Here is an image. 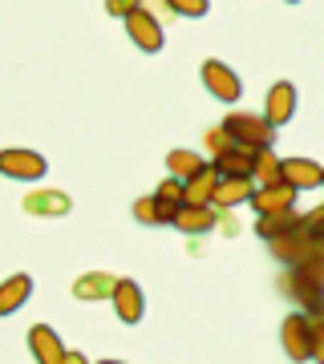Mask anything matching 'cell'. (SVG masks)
<instances>
[{"instance_id":"obj_1","label":"cell","mask_w":324,"mask_h":364,"mask_svg":"<svg viewBox=\"0 0 324 364\" xmlns=\"http://www.w3.org/2000/svg\"><path fill=\"white\" fill-rule=\"evenodd\" d=\"M223 130L231 134V142L247 146V150H259V146L276 142V126L263 114H244V109H235V114L223 117Z\"/></svg>"},{"instance_id":"obj_2","label":"cell","mask_w":324,"mask_h":364,"mask_svg":"<svg viewBox=\"0 0 324 364\" xmlns=\"http://www.w3.org/2000/svg\"><path fill=\"white\" fill-rule=\"evenodd\" d=\"M122 25H126L130 45H138L142 53H162V45H167V28H162V21H158L146 4L130 9V13L122 16Z\"/></svg>"},{"instance_id":"obj_3","label":"cell","mask_w":324,"mask_h":364,"mask_svg":"<svg viewBox=\"0 0 324 364\" xmlns=\"http://www.w3.org/2000/svg\"><path fill=\"white\" fill-rule=\"evenodd\" d=\"M203 85H207V93L223 105H235L244 97V81H239V73H235L227 61H203Z\"/></svg>"},{"instance_id":"obj_4","label":"cell","mask_w":324,"mask_h":364,"mask_svg":"<svg viewBox=\"0 0 324 364\" xmlns=\"http://www.w3.org/2000/svg\"><path fill=\"white\" fill-rule=\"evenodd\" d=\"M0 174L13 182H41L49 174V162L33 150H0Z\"/></svg>"},{"instance_id":"obj_5","label":"cell","mask_w":324,"mask_h":364,"mask_svg":"<svg viewBox=\"0 0 324 364\" xmlns=\"http://www.w3.org/2000/svg\"><path fill=\"white\" fill-rule=\"evenodd\" d=\"M280 178L296 191H316L324 182V166L312 158H280Z\"/></svg>"},{"instance_id":"obj_6","label":"cell","mask_w":324,"mask_h":364,"mask_svg":"<svg viewBox=\"0 0 324 364\" xmlns=\"http://www.w3.org/2000/svg\"><path fill=\"white\" fill-rule=\"evenodd\" d=\"M110 299H114V312L122 324H138L146 312V299H142V287L134 284V279H117L114 291H110Z\"/></svg>"},{"instance_id":"obj_7","label":"cell","mask_w":324,"mask_h":364,"mask_svg":"<svg viewBox=\"0 0 324 364\" xmlns=\"http://www.w3.org/2000/svg\"><path fill=\"white\" fill-rule=\"evenodd\" d=\"M308 332H312V316L304 312H292L280 324V344L292 360H308Z\"/></svg>"},{"instance_id":"obj_8","label":"cell","mask_w":324,"mask_h":364,"mask_svg":"<svg viewBox=\"0 0 324 364\" xmlns=\"http://www.w3.org/2000/svg\"><path fill=\"white\" fill-rule=\"evenodd\" d=\"M21 207H25L28 215H37V219H65V215L73 210V198L61 195V191H28Z\"/></svg>"},{"instance_id":"obj_9","label":"cell","mask_w":324,"mask_h":364,"mask_svg":"<svg viewBox=\"0 0 324 364\" xmlns=\"http://www.w3.org/2000/svg\"><path fill=\"white\" fill-rule=\"evenodd\" d=\"M292 114H296V85L292 81H276L268 90V102H263V117L272 126H288Z\"/></svg>"},{"instance_id":"obj_10","label":"cell","mask_w":324,"mask_h":364,"mask_svg":"<svg viewBox=\"0 0 324 364\" xmlns=\"http://www.w3.org/2000/svg\"><path fill=\"white\" fill-rule=\"evenodd\" d=\"M251 191H256L251 174H219V186H215L211 207H215V210L239 207V203H247V198H251Z\"/></svg>"},{"instance_id":"obj_11","label":"cell","mask_w":324,"mask_h":364,"mask_svg":"<svg viewBox=\"0 0 324 364\" xmlns=\"http://www.w3.org/2000/svg\"><path fill=\"white\" fill-rule=\"evenodd\" d=\"M215 186H219V170L203 162V166L194 170L191 178H182V203H199V207H211V198H215Z\"/></svg>"},{"instance_id":"obj_12","label":"cell","mask_w":324,"mask_h":364,"mask_svg":"<svg viewBox=\"0 0 324 364\" xmlns=\"http://www.w3.org/2000/svg\"><path fill=\"white\" fill-rule=\"evenodd\" d=\"M296 186H288V182H268V186H256L251 191V207H256V215H263V210H288L296 207Z\"/></svg>"},{"instance_id":"obj_13","label":"cell","mask_w":324,"mask_h":364,"mask_svg":"<svg viewBox=\"0 0 324 364\" xmlns=\"http://www.w3.org/2000/svg\"><path fill=\"white\" fill-rule=\"evenodd\" d=\"M28 352H33V360H41V364H65V344L49 324L28 328Z\"/></svg>"},{"instance_id":"obj_14","label":"cell","mask_w":324,"mask_h":364,"mask_svg":"<svg viewBox=\"0 0 324 364\" xmlns=\"http://www.w3.org/2000/svg\"><path fill=\"white\" fill-rule=\"evenodd\" d=\"M170 227H179L182 235H207L215 227V207H199V203H182L174 210Z\"/></svg>"},{"instance_id":"obj_15","label":"cell","mask_w":324,"mask_h":364,"mask_svg":"<svg viewBox=\"0 0 324 364\" xmlns=\"http://www.w3.org/2000/svg\"><path fill=\"white\" fill-rule=\"evenodd\" d=\"M33 296V275H9L4 284H0V316H13L21 312Z\"/></svg>"},{"instance_id":"obj_16","label":"cell","mask_w":324,"mask_h":364,"mask_svg":"<svg viewBox=\"0 0 324 364\" xmlns=\"http://www.w3.org/2000/svg\"><path fill=\"white\" fill-rule=\"evenodd\" d=\"M114 275L110 272H85L78 275V284H73V296L81 299V304H98V299H110V291H114Z\"/></svg>"},{"instance_id":"obj_17","label":"cell","mask_w":324,"mask_h":364,"mask_svg":"<svg viewBox=\"0 0 324 364\" xmlns=\"http://www.w3.org/2000/svg\"><path fill=\"white\" fill-rule=\"evenodd\" d=\"M296 223H300V210L296 207H288V210H263V215L256 219V235H259V239H280V235L296 231Z\"/></svg>"},{"instance_id":"obj_18","label":"cell","mask_w":324,"mask_h":364,"mask_svg":"<svg viewBox=\"0 0 324 364\" xmlns=\"http://www.w3.org/2000/svg\"><path fill=\"white\" fill-rule=\"evenodd\" d=\"M251 154H256V150H247V146L231 142L223 154L211 158V166L219 170V174H251Z\"/></svg>"},{"instance_id":"obj_19","label":"cell","mask_w":324,"mask_h":364,"mask_svg":"<svg viewBox=\"0 0 324 364\" xmlns=\"http://www.w3.org/2000/svg\"><path fill=\"white\" fill-rule=\"evenodd\" d=\"M251 182H256V186L284 182V178H280V158H276L272 146H259L256 154H251Z\"/></svg>"},{"instance_id":"obj_20","label":"cell","mask_w":324,"mask_h":364,"mask_svg":"<svg viewBox=\"0 0 324 364\" xmlns=\"http://www.w3.org/2000/svg\"><path fill=\"white\" fill-rule=\"evenodd\" d=\"M155 203L158 210H162V223L174 219V210L182 207V178H174V174H167V178L158 182V191H155Z\"/></svg>"},{"instance_id":"obj_21","label":"cell","mask_w":324,"mask_h":364,"mask_svg":"<svg viewBox=\"0 0 324 364\" xmlns=\"http://www.w3.org/2000/svg\"><path fill=\"white\" fill-rule=\"evenodd\" d=\"M203 162H207V158L194 154V150H170L167 154V174H174V178H191Z\"/></svg>"},{"instance_id":"obj_22","label":"cell","mask_w":324,"mask_h":364,"mask_svg":"<svg viewBox=\"0 0 324 364\" xmlns=\"http://www.w3.org/2000/svg\"><path fill=\"white\" fill-rule=\"evenodd\" d=\"M170 16H191V21H199V16L211 13V0H167Z\"/></svg>"},{"instance_id":"obj_23","label":"cell","mask_w":324,"mask_h":364,"mask_svg":"<svg viewBox=\"0 0 324 364\" xmlns=\"http://www.w3.org/2000/svg\"><path fill=\"white\" fill-rule=\"evenodd\" d=\"M134 219L142 223V227H162V210H158L155 195H146V198L134 203Z\"/></svg>"},{"instance_id":"obj_24","label":"cell","mask_w":324,"mask_h":364,"mask_svg":"<svg viewBox=\"0 0 324 364\" xmlns=\"http://www.w3.org/2000/svg\"><path fill=\"white\" fill-rule=\"evenodd\" d=\"M308 360L324 364V316H312V332H308Z\"/></svg>"},{"instance_id":"obj_25","label":"cell","mask_w":324,"mask_h":364,"mask_svg":"<svg viewBox=\"0 0 324 364\" xmlns=\"http://www.w3.org/2000/svg\"><path fill=\"white\" fill-rule=\"evenodd\" d=\"M203 142H207V154L215 158V154H223V150L231 146V134L223 130V122H219V126H211V130L203 134Z\"/></svg>"},{"instance_id":"obj_26","label":"cell","mask_w":324,"mask_h":364,"mask_svg":"<svg viewBox=\"0 0 324 364\" xmlns=\"http://www.w3.org/2000/svg\"><path fill=\"white\" fill-rule=\"evenodd\" d=\"M296 231H304V235H324V207H312L308 215H300Z\"/></svg>"},{"instance_id":"obj_27","label":"cell","mask_w":324,"mask_h":364,"mask_svg":"<svg viewBox=\"0 0 324 364\" xmlns=\"http://www.w3.org/2000/svg\"><path fill=\"white\" fill-rule=\"evenodd\" d=\"M138 4H142V0H105V13L122 21V16H126L130 9H138Z\"/></svg>"},{"instance_id":"obj_28","label":"cell","mask_w":324,"mask_h":364,"mask_svg":"<svg viewBox=\"0 0 324 364\" xmlns=\"http://www.w3.org/2000/svg\"><path fill=\"white\" fill-rule=\"evenodd\" d=\"M284 4H300V0H284Z\"/></svg>"},{"instance_id":"obj_29","label":"cell","mask_w":324,"mask_h":364,"mask_svg":"<svg viewBox=\"0 0 324 364\" xmlns=\"http://www.w3.org/2000/svg\"><path fill=\"white\" fill-rule=\"evenodd\" d=\"M320 186H324V182H320Z\"/></svg>"}]
</instances>
